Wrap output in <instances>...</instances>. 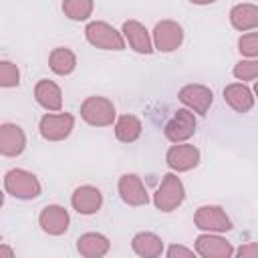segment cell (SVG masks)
Masks as SVG:
<instances>
[{
    "label": "cell",
    "instance_id": "1",
    "mask_svg": "<svg viewBox=\"0 0 258 258\" xmlns=\"http://www.w3.org/2000/svg\"><path fill=\"white\" fill-rule=\"evenodd\" d=\"M4 189L16 200H34L40 196L42 185L32 171L14 167L4 173Z\"/></svg>",
    "mask_w": 258,
    "mask_h": 258
},
{
    "label": "cell",
    "instance_id": "2",
    "mask_svg": "<svg viewBox=\"0 0 258 258\" xmlns=\"http://www.w3.org/2000/svg\"><path fill=\"white\" fill-rule=\"evenodd\" d=\"M81 119L91 127H109L117 121V111L113 101L101 95H93L81 103Z\"/></svg>",
    "mask_w": 258,
    "mask_h": 258
},
{
    "label": "cell",
    "instance_id": "3",
    "mask_svg": "<svg viewBox=\"0 0 258 258\" xmlns=\"http://www.w3.org/2000/svg\"><path fill=\"white\" fill-rule=\"evenodd\" d=\"M85 38L89 44L101 50H123L125 48V36L115 26L103 20H93L85 26Z\"/></svg>",
    "mask_w": 258,
    "mask_h": 258
},
{
    "label": "cell",
    "instance_id": "4",
    "mask_svg": "<svg viewBox=\"0 0 258 258\" xmlns=\"http://www.w3.org/2000/svg\"><path fill=\"white\" fill-rule=\"evenodd\" d=\"M185 200V187L177 173H165L157 191L153 194V204L159 212H173Z\"/></svg>",
    "mask_w": 258,
    "mask_h": 258
},
{
    "label": "cell",
    "instance_id": "5",
    "mask_svg": "<svg viewBox=\"0 0 258 258\" xmlns=\"http://www.w3.org/2000/svg\"><path fill=\"white\" fill-rule=\"evenodd\" d=\"M75 129V117L62 111H50L40 117L38 133L46 141H64Z\"/></svg>",
    "mask_w": 258,
    "mask_h": 258
},
{
    "label": "cell",
    "instance_id": "6",
    "mask_svg": "<svg viewBox=\"0 0 258 258\" xmlns=\"http://www.w3.org/2000/svg\"><path fill=\"white\" fill-rule=\"evenodd\" d=\"M194 224L202 232H218V234L230 232L234 228L232 220L220 206H200L194 214Z\"/></svg>",
    "mask_w": 258,
    "mask_h": 258
},
{
    "label": "cell",
    "instance_id": "7",
    "mask_svg": "<svg viewBox=\"0 0 258 258\" xmlns=\"http://www.w3.org/2000/svg\"><path fill=\"white\" fill-rule=\"evenodd\" d=\"M151 38H153L155 50H159V52H173L183 42V28L175 20H161V22L155 24V28L151 32Z\"/></svg>",
    "mask_w": 258,
    "mask_h": 258
},
{
    "label": "cell",
    "instance_id": "8",
    "mask_svg": "<svg viewBox=\"0 0 258 258\" xmlns=\"http://www.w3.org/2000/svg\"><path fill=\"white\" fill-rule=\"evenodd\" d=\"M177 99L194 113L198 115H206L214 103V93L210 87L206 85H198V83H189V85H183L177 93Z\"/></svg>",
    "mask_w": 258,
    "mask_h": 258
},
{
    "label": "cell",
    "instance_id": "9",
    "mask_svg": "<svg viewBox=\"0 0 258 258\" xmlns=\"http://www.w3.org/2000/svg\"><path fill=\"white\" fill-rule=\"evenodd\" d=\"M196 133V115L194 111L185 109H177L175 115L165 123L163 127V135L171 141V143H183L187 141L191 135Z\"/></svg>",
    "mask_w": 258,
    "mask_h": 258
},
{
    "label": "cell",
    "instance_id": "10",
    "mask_svg": "<svg viewBox=\"0 0 258 258\" xmlns=\"http://www.w3.org/2000/svg\"><path fill=\"white\" fill-rule=\"evenodd\" d=\"M200 149L191 143H173L165 153V163L171 171H189L200 163Z\"/></svg>",
    "mask_w": 258,
    "mask_h": 258
},
{
    "label": "cell",
    "instance_id": "11",
    "mask_svg": "<svg viewBox=\"0 0 258 258\" xmlns=\"http://www.w3.org/2000/svg\"><path fill=\"white\" fill-rule=\"evenodd\" d=\"M196 254L204 258H230L236 254V250L218 232H204L196 238Z\"/></svg>",
    "mask_w": 258,
    "mask_h": 258
},
{
    "label": "cell",
    "instance_id": "12",
    "mask_svg": "<svg viewBox=\"0 0 258 258\" xmlns=\"http://www.w3.org/2000/svg\"><path fill=\"white\" fill-rule=\"evenodd\" d=\"M69 224H71V216L58 204H48L38 214V226L48 236H62L69 230Z\"/></svg>",
    "mask_w": 258,
    "mask_h": 258
},
{
    "label": "cell",
    "instance_id": "13",
    "mask_svg": "<svg viewBox=\"0 0 258 258\" xmlns=\"http://www.w3.org/2000/svg\"><path fill=\"white\" fill-rule=\"evenodd\" d=\"M117 189H119L121 200L127 206L139 208V206H147L149 204V194H147V189H145V185H143V181H141V177L137 173H123L119 177Z\"/></svg>",
    "mask_w": 258,
    "mask_h": 258
},
{
    "label": "cell",
    "instance_id": "14",
    "mask_svg": "<svg viewBox=\"0 0 258 258\" xmlns=\"http://www.w3.org/2000/svg\"><path fill=\"white\" fill-rule=\"evenodd\" d=\"M71 206L81 216L97 214L103 206V194L95 185H79L71 196Z\"/></svg>",
    "mask_w": 258,
    "mask_h": 258
},
{
    "label": "cell",
    "instance_id": "15",
    "mask_svg": "<svg viewBox=\"0 0 258 258\" xmlns=\"http://www.w3.org/2000/svg\"><path fill=\"white\" fill-rule=\"evenodd\" d=\"M125 40L129 42V46L139 52V54H151L153 52V38L149 34V30L139 22V20H125L123 22V28H121Z\"/></svg>",
    "mask_w": 258,
    "mask_h": 258
},
{
    "label": "cell",
    "instance_id": "16",
    "mask_svg": "<svg viewBox=\"0 0 258 258\" xmlns=\"http://www.w3.org/2000/svg\"><path fill=\"white\" fill-rule=\"evenodd\" d=\"M26 149V135L16 123L0 125V153L4 157H16Z\"/></svg>",
    "mask_w": 258,
    "mask_h": 258
},
{
    "label": "cell",
    "instance_id": "17",
    "mask_svg": "<svg viewBox=\"0 0 258 258\" xmlns=\"http://www.w3.org/2000/svg\"><path fill=\"white\" fill-rule=\"evenodd\" d=\"M34 99L46 111H60L62 109V91L54 81L40 79L34 85Z\"/></svg>",
    "mask_w": 258,
    "mask_h": 258
},
{
    "label": "cell",
    "instance_id": "18",
    "mask_svg": "<svg viewBox=\"0 0 258 258\" xmlns=\"http://www.w3.org/2000/svg\"><path fill=\"white\" fill-rule=\"evenodd\" d=\"M254 91L248 89L244 83H232L224 89V101L236 113H248L254 107Z\"/></svg>",
    "mask_w": 258,
    "mask_h": 258
},
{
    "label": "cell",
    "instance_id": "19",
    "mask_svg": "<svg viewBox=\"0 0 258 258\" xmlns=\"http://www.w3.org/2000/svg\"><path fill=\"white\" fill-rule=\"evenodd\" d=\"M109 250H111L109 238L99 232H87L77 240V252L85 258H103Z\"/></svg>",
    "mask_w": 258,
    "mask_h": 258
},
{
    "label": "cell",
    "instance_id": "20",
    "mask_svg": "<svg viewBox=\"0 0 258 258\" xmlns=\"http://www.w3.org/2000/svg\"><path fill=\"white\" fill-rule=\"evenodd\" d=\"M230 22L240 32H250L258 28V4H250V2L236 4L230 10Z\"/></svg>",
    "mask_w": 258,
    "mask_h": 258
},
{
    "label": "cell",
    "instance_id": "21",
    "mask_svg": "<svg viewBox=\"0 0 258 258\" xmlns=\"http://www.w3.org/2000/svg\"><path fill=\"white\" fill-rule=\"evenodd\" d=\"M131 248L141 258H157L163 252V240L153 232H139L133 236Z\"/></svg>",
    "mask_w": 258,
    "mask_h": 258
},
{
    "label": "cell",
    "instance_id": "22",
    "mask_svg": "<svg viewBox=\"0 0 258 258\" xmlns=\"http://www.w3.org/2000/svg\"><path fill=\"white\" fill-rule=\"evenodd\" d=\"M48 67L54 75L67 77L77 69V54L67 46H56L48 54Z\"/></svg>",
    "mask_w": 258,
    "mask_h": 258
},
{
    "label": "cell",
    "instance_id": "23",
    "mask_svg": "<svg viewBox=\"0 0 258 258\" xmlns=\"http://www.w3.org/2000/svg\"><path fill=\"white\" fill-rule=\"evenodd\" d=\"M141 131H143V123L137 115H121L117 121H115V137L121 141V143H133L141 137Z\"/></svg>",
    "mask_w": 258,
    "mask_h": 258
},
{
    "label": "cell",
    "instance_id": "24",
    "mask_svg": "<svg viewBox=\"0 0 258 258\" xmlns=\"http://www.w3.org/2000/svg\"><path fill=\"white\" fill-rule=\"evenodd\" d=\"M95 2L93 0H62V12L69 20L75 22H83L89 20L93 14Z\"/></svg>",
    "mask_w": 258,
    "mask_h": 258
},
{
    "label": "cell",
    "instance_id": "25",
    "mask_svg": "<svg viewBox=\"0 0 258 258\" xmlns=\"http://www.w3.org/2000/svg\"><path fill=\"white\" fill-rule=\"evenodd\" d=\"M20 83V71L12 60H0V87L12 89Z\"/></svg>",
    "mask_w": 258,
    "mask_h": 258
},
{
    "label": "cell",
    "instance_id": "26",
    "mask_svg": "<svg viewBox=\"0 0 258 258\" xmlns=\"http://www.w3.org/2000/svg\"><path fill=\"white\" fill-rule=\"evenodd\" d=\"M234 77L238 79V81H254V79H258V58H244V60H240V62H236V67H234Z\"/></svg>",
    "mask_w": 258,
    "mask_h": 258
},
{
    "label": "cell",
    "instance_id": "27",
    "mask_svg": "<svg viewBox=\"0 0 258 258\" xmlns=\"http://www.w3.org/2000/svg\"><path fill=\"white\" fill-rule=\"evenodd\" d=\"M238 50L246 58H258V32H244L238 38Z\"/></svg>",
    "mask_w": 258,
    "mask_h": 258
},
{
    "label": "cell",
    "instance_id": "28",
    "mask_svg": "<svg viewBox=\"0 0 258 258\" xmlns=\"http://www.w3.org/2000/svg\"><path fill=\"white\" fill-rule=\"evenodd\" d=\"M165 254H167V258H191V256L196 254V250L185 248V246H181V244H171Z\"/></svg>",
    "mask_w": 258,
    "mask_h": 258
},
{
    "label": "cell",
    "instance_id": "29",
    "mask_svg": "<svg viewBox=\"0 0 258 258\" xmlns=\"http://www.w3.org/2000/svg\"><path fill=\"white\" fill-rule=\"evenodd\" d=\"M236 256L240 258H258V242H248L236 250Z\"/></svg>",
    "mask_w": 258,
    "mask_h": 258
},
{
    "label": "cell",
    "instance_id": "30",
    "mask_svg": "<svg viewBox=\"0 0 258 258\" xmlns=\"http://www.w3.org/2000/svg\"><path fill=\"white\" fill-rule=\"evenodd\" d=\"M0 258H14V252H12L6 244H2V246H0Z\"/></svg>",
    "mask_w": 258,
    "mask_h": 258
},
{
    "label": "cell",
    "instance_id": "31",
    "mask_svg": "<svg viewBox=\"0 0 258 258\" xmlns=\"http://www.w3.org/2000/svg\"><path fill=\"white\" fill-rule=\"evenodd\" d=\"M191 4H198V6H206V4H214L216 0H189Z\"/></svg>",
    "mask_w": 258,
    "mask_h": 258
},
{
    "label": "cell",
    "instance_id": "32",
    "mask_svg": "<svg viewBox=\"0 0 258 258\" xmlns=\"http://www.w3.org/2000/svg\"><path fill=\"white\" fill-rule=\"evenodd\" d=\"M254 95H256V97H258V81H256V83H254Z\"/></svg>",
    "mask_w": 258,
    "mask_h": 258
}]
</instances>
